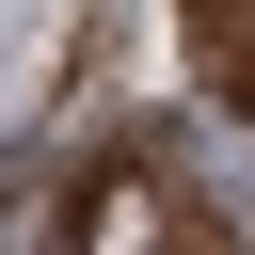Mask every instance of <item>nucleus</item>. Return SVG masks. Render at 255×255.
<instances>
[{"label":"nucleus","instance_id":"f257e3e1","mask_svg":"<svg viewBox=\"0 0 255 255\" xmlns=\"http://www.w3.org/2000/svg\"><path fill=\"white\" fill-rule=\"evenodd\" d=\"M80 239H175V207H159L143 175H96V191H80Z\"/></svg>","mask_w":255,"mask_h":255}]
</instances>
